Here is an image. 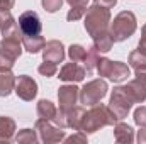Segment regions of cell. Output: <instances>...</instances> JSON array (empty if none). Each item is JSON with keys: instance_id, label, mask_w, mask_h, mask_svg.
<instances>
[{"instance_id": "28", "label": "cell", "mask_w": 146, "mask_h": 144, "mask_svg": "<svg viewBox=\"0 0 146 144\" xmlns=\"http://www.w3.org/2000/svg\"><path fill=\"white\" fill-rule=\"evenodd\" d=\"M14 63H15L14 58H10V56L0 53V71H10L12 66H14Z\"/></svg>"}, {"instance_id": "37", "label": "cell", "mask_w": 146, "mask_h": 144, "mask_svg": "<svg viewBox=\"0 0 146 144\" xmlns=\"http://www.w3.org/2000/svg\"><path fill=\"white\" fill-rule=\"evenodd\" d=\"M138 143L146 144V127H141V131L138 132Z\"/></svg>"}, {"instance_id": "25", "label": "cell", "mask_w": 146, "mask_h": 144, "mask_svg": "<svg viewBox=\"0 0 146 144\" xmlns=\"http://www.w3.org/2000/svg\"><path fill=\"white\" fill-rule=\"evenodd\" d=\"M14 26H17V22H15V19L12 17L10 10H0V31L5 32V31H9V29L14 27Z\"/></svg>"}, {"instance_id": "7", "label": "cell", "mask_w": 146, "mask_h": 144, "mask_svg": "<svg viewBox=\"0 0 146 144\" xmlns=\"http://www.w3.org/2000/svg\"><path fill=\"white\" fill-rule=\"evenodd\" d=\"M36 131L39 132V137L41 141L46 144H51V143H60L65 139V132L54 124H51L48 119H39L36 122Z\"/></svg>"}, {"instance_id": "18", "label": "cell", "mask_w": 146, "mask_h": 144, "mask_svg": "<svg viewBox=\"0 0 146 144\" xmlns=\"http://www.w3.org/2000/svg\"><path fill=\"white\" fill-rule=\"evenodd\" d=\"M14 132H15V122L10 117L2 115L0 117V141L9 143L14 137Z\"/></svg>"}, {"instance_id": "2", "label": "cell", "mask_w": 146, "mask_h": 144, "mask_svg": "<svg viewBox=\"0 0 146 144\" xmlns=\"http://www.w3.org/2000/svg\"><path fill=\"white\" fill-rule=\"evenodd\" d=\"M110 10L106 7H100L99 3H94L85 12V29L92 36V39L99 34H104L109 31Z\"/></svg>"}, {"instance_id": "20", "label": "cell", "mask_w": 146, "mask_h": 144, "mask_svg": "<svg viewBox=\"0 0 146 144\" xmlns=\"http://www.w3.org/2000/svg\"><path fill=\"white\" fill-rule=\"evenodd\" d=\"M112 44H114V39L110 36V31L94 37V46L97 48L99 53H107V51H110L112 49Z\"/></svg>"}, {"instance_id": "13", "label": "cell", "mask_w": 146, "mask_h": 144, "mask_svg": "<svg viewBox=\"0 0 146 144\" xmlns=\"http://www.w3.org/2000/svg\"><path fill=\"white\" fill-rule=\"evenodd\" d=\"M22 37H3L2 42H0V53L17 59L22 53V48H21V41Z\"/></svg>"}, {"instance_id": "35", "label": "cell", "mask_w": 146, "mask_h": 144, "mask_svg": "<svg viewBox=\"0 0 146 144\" xmlns=\"http://www.w3.org/2000/svg\"><path fill=\"white\" fill-rule=\"evenodd\" d=\"M66 141H68V143H75V141L85 143V141H87V136H85V132H82V134H76V136H72V137H66Z\"/></svg>"}, {"instance_id": "8", "label": "cell", "mask_w": 146, "mask_h": 144, "mask_svg": "<svg viewBox=\"0 0 146 144\" xmlns=\"http://www.w3.org/2000/svg\"><path fill=\"white\" fill-rule=\"evenodd\" d=\"M17 24H19L22 36H37L42 31V24L39 20V15L34 10H27V12L21 14Z\"/></svg>"}, {"instance_id": "10", "label": "cell", "mask_w": 146, "mask_h": 144, "mask_svg": "<svg viewBox=\"0 0 146 144\" xmlns=\"http://www.w3.org/2000/svg\"><path fill=\"white\" fill-rule=\"evenodd\" d=\"M15 93L19 95V98L31 102L33 98H36L37 95V83L27 75H21L15 80Z\"/></svg>"}, {"instance_id": "26", "label": "cell", "mask_w": 146, "mask_h": 144, "mask_svg": "<svg viewBox=\"0 0 146 144\" xmlns=\"http://www.w3.org/2000/svg\"><path fill=\"white\" fill-rule=\"evenodd\" d=\"M15 141L19 144H34L37 141V134L31 129H22L17 136H15Z\"/></svg>"}, {"instance_id": "33", "label": "cell", "mask_w": 146, "mask_h": 144, "mask_svg": "<svg viewBox=\"0 0 146 144\" xmlns=\"http://www.w3.org/2000/svg\"><path fill=\"white\" fill-rule=\"evenodd\" d=\"M94 3H99L100 7H106V9H112L117 3V0H95Z\"/></svg>"}, {"instance_id": "38", "label": "cell", "mask_w": 146, "mask_h": 144, "mask_svg": "<svg viewBox=\"0 0 146 144\" xmlns=\"http://www.w3.org/2000/svg\"><path fill=\"white\" fill-rule=\"evenodd\" d=\"M138 51H141L143 54H146V42L145 41H139V44H138Z\"/></svg>"}, {"instance_id": "11", "label": "cell", "mask_w": 146, "mask_h": 144, "mask_svg": "<svg viewBox=\"0 0 146 144\" xmlns=\"http://www.w3.org/2000/svg\"><path fill=\"white\" fill-rule=\"evenodd\" d=\"M42 59L49 63H63L65 59V48L61 41H48L42 48Z\"/></svg>"}, {"instance_id": "5", "label": "cell", "mask_w": 146, "mask_h": 144, "mask_svg": "<svg viewBox=\"0 0 146 144\" xmlns=\"http://www.w3.org/2000/svg\"><path fill=\"white\" fill-rule=\"evenodd\" d=\"M106 95H107V83L102 78H97L83 85V88L80 90V102L83 105L92 107L99 104Z\"/></svg>"}, {"instance_id": "6", "label": "cell", "mask_w": 146, "mask_h": 144, "mask_svg": "<svg viewBox=\"0 0 146 144\" xmlns=\"http://www.w3.org/2000/svg\"><path fill=\"white\" fill-rule=\"evenodd\" d=\"M134 100L131 97V93L127 92L126 87H117L114 88L112 92V97H110V104H109V108L115 114V117L119 120H122L124 117H127L129 110L133 107Z\"/></svg>"}, {"instance_id": "39", "label": "cell", "mask_w": 146, "mask_h": 144, "mask_svg": "<svg viewBox=\"0 0 146 144\" xmlns=\"http://www.w3.org/2000/svg\"><path fill=\"white\" fill-rule=\"evenodd\" d=\"M141 34H143V36H141V41H145L146 42V24L143 26V29H141Z\"/></svg>"}, {"instance_id": "4", "label": "cell", "mask_w": 146, "mask_h": 144, "mask_svg": "<svg viewBox=\"0 0 146 144\" xmlns=\"http://www.w3.org/2000/svg\"><path fill=\"white\" fill-rule=\"evenodd\" d=\"M97 71L99 76H107L109 80L115 81V83H121L124 80H127L129 76V66L121 63V61H110L107 58H100L99 63H97Z\"/></svg>"}, {"instance_id": "19", "label": "cell", "mask_w": 146, "mask_h": 144, "mask_svg": "<svg viewBox=\"0 0 146 144\" xmlns=\"http://www.w3.org/2000/svg\"><path fill=\"white\" fill-rule=\"evenodd\" d=\"M85 110L82 107H73L68 114H66V126L72 127L73 131L80 132V126H82V119H83Z\"/></svg>"}, {"instance_id": "36", "label": "cell", "mask_w": 146, "mask_h": 144, "mask_svg": "<svg viewBox=\"0 0 146 144\" xmlns=\"http://www.w3.org/2000/svg\"><path fill=\"white\" fill-rule=\"evenodd\" d=\"M134 76L146 85V68H143V70H134Z\"/></svg>"}, {"instance_id": "14", "label": "cell", "mask_w": 146, "mask_h": 144, "mask_svg": "<svg viewBox=\"0 0 146 144\" xmlns=\"http://www.w3.org/2000/svg\"><path fill=\"white\" fill-rule=\"evenodd\" d=\"M114 137L117 143L122 144H131L134 141V131L131 126L124 124V122H117L115 127H114Z\"/></svg>"}, {"instance_id": "27", "label": "cell", "mask_w": 146, "mask_h": 144, "mask_svg": "<svg viewBox=\"0 0 146 144\" xmlns=\"http://www.w3.org/2000/svg\"><path fill=\"white\" fill-rule=\"evenodd\" d=\"M37 71L41 73L42 76H46V78H49V76H54L56 71H58V65H54V63H49V61H44L39 68H37Z\"/></svg>"}, {"instance_id": "29", "label": "cell", "mask_w": 146, "mask_h": 144, "mask_svg": "<svg viewBox=\"0 0 146 144\" xmlns=\"http://www.w3.org/2000/svg\"><path fill=\"white\" fill-rule=\"evenodd\" d=\"M61 5H63V0H42L44 10H46V12H51V14L56 12V10H60Z\"/></svg>"}, {"instance_id": "16", "label": "cell", "mask_w": 146, "mask_h": 144, "mask_svg": "<svg viewBox=\"0 0 146 144\" xmlns=\"http://www.w3.org/2000/svg\"><path fill=\"white\" fill-rule=\"evenodd\" d=\"M21 41H22L24 49L29 51V53H33V54L42 51V48H44V44H46L44 37L41 36V34H37V36H22Z\"/></svg>"}, {"instance_id": "22", "label": "cell", "mask_w": 146, "mask_h": 144, "mask_svg": "<svg viewBox=\"0 0 146 144\" xmlns=\"http://www.w3.org/2000/svg\"><path fill=\"white\" fill-rule=\"evenodd\" d=\"M100 56H99V51L95 46H92L90 49H87V54H85V59H83V68L87 73H92L97 68V63H99Z\"/></svg>"}, {"instance_id": "24", "label": "cell", "mask_w": 146, "mask_h": 144, "mask_svg": "<svg viewBox=\"0 0 146 144\" xmlns=\"http://www.w3.org/2000/svg\"><path fill=\"white\" fill-rule=\"evenodd\" d=\"M85 54H87V49L82 48L80 44H72L68 48V56H70V59L73 63H83Z\"/></svg>"}, {"instance_id": "3", "label": "cell", "mask_w": 146, "mask_h": 144, "mask_svg": "<svg viewBox=\"0 0 146 144\" xmlns=\"http://www.w3.org/2000/svg\"><path fill=\"white\" fill-rule=\"evenodd\" d=\"M136 27H138V24H136L134 14L129 12V10H124V12L115 15L109 31L114 42H121V41H126V39H129L133 36L136 32Z\"/></svg>"}, {"instance_id": "30", "label": "cell", "mask_w": 146, "mask_h": 144, "mask_svg": "<svg viewBox=\"0 0 146 144\" xmlns=\"http://www.w3.org/2000/svg\"><path fill=\"white\" fill-rule=\"evenodd\" d=\"M134 122L139 127H146V107H139L134 110Z\"/></svg>"}, {"instance_id": "23", "label": "cell", "mask_w": 146, "mask_h": 144, "mask_svg": "<svg viewBox=\"0 0 146 144\" xmlns=\"http://www.w3.org/2000/svg\"><path fill=\"white\" fill-rule=\"evenodd\" d=\"M129 66H133L134 70H143L146 68V54H143L141 51H133L129 54Z\"/></svg>"}, {"instance_id": "21", "label": "cell", "mask_w": 146, "mask_h": 144, "mask_svg": "<svg viewBox=\"0 0 146 144\" xmlns=\"http://www.w3.org/2000/svg\"><path fill=\"white\" fill-rule=\"evenodd\" d=\"M56 112H58V108L54 107V104H51L49 100H39L37 102V114H39L41 119L53 120Z\"/></svg>"}, {"instance_id": "1", "label": "cell", "mask_w": 146, "mask_h": 144, "mask_svg": "<svg viewBox=\"0 0 146 144\" xmlns=\"http://www.w3.org/2000/svg\"><path fill=\"white\" fill-rule=\"evenodd\" d=\"M117 120L119 119L115 117V114L109 107H106L102 104H95V105H92V108L88 112L83 114L82 126H80V132L92 134V132H97L100 127L117 124Z\"/></svg>"}, {"instance_id": "15", "label": "cell", "mask_w": 146, "mask_h": 144, "mask_svg": "<svg viewBox=\"0 0 146 144\" xmlns=\"http://www.w3.org/2000/svg\"><path fill=\"white\" fill-rule=\"evenodd\" d=\"M126 88H127V92L131 93L134 104H143L146 100V85L143 81H139L138 78H134L133 81H129V83L126 85Z\"/></svg>"}, {"instance_id": "9", "label": "cell", "mask_w": 146, "mask_h": 144, "mask_svg": "<svg viewBox=\"0 0 146 144\" xmlns=\"http://www.w3.org/2000/svg\"><path fill=\"white\" fill-rule=\"evenodd\" d=\"M80 98V88L75 85H63L58 90V102H60V110L68 114L73 107H76V100Z\"/></svg>"}, {"instance_id": "12", "label": "cell", "mask_w": 146, "mask_h": 144, "mask_svg": "<svg viewBox=\"0 0 146 144\" xmlns=\"http://www.w3.org/2000/svg\"><path fill=\"white\" fill-rule=\"evenodd\" d=\"M85 68L80 66L78 63H66L61 70H60V80L63 81H70V83H78L85 78Z\"/></svg>"}, {"instance_id": "32", "label": "cell", "mask_w": 146, "mask_h": 144, "mask_svg": "<svg viewBox=\"0 0 146 144\" xmlns=\"http://www.w3.org/2000/svg\"><path fill=\"white\" fill-rule=\"evenodd\" d=\"M70 3L72 9H87V2L88 0H66Z\"/></svg>"}, {"instance_id": "34", "label": "cell", "mask_w": 146, "mask_h": 144, "mask_svg": "<svg viewBox=\"0 0 146 144\" xmlns=\"http://www.w3.org/2000/svg\"><path fill=\"white\" fill-rule=\"evenodd\" d=\"M15 0H0V10H10L14 7Z\"/></svg>"}, {"instance_id": "31", "label": "cell", "mask_w": 146, "mask_h": 144, "mask_svg": "<svg viewBox=\"0 0 146 144\" xmlns=\"http://www.w3.org/2000/svg\"><path fill=\"white\" fill-rule=\"evenodd\" d=\"M87 12V9H72L70 12H68V15H66V19L73 22V20H78L80 17H83V14Z\"/></svg>"}, {"instance_id": "17", "label": "cell", "mask_w": 146, "mask_h": 144, "mask_svg": "<svg viewBox=\"0 0 146 144\" xmlns=\"http://www.w3.org/2000/svg\"><path fill=\"white\" fill-rule=\"evenodd\" d=\"M15 80L10 71H0V97H9L15 90Z\"/></svg>"}]
</instances>
